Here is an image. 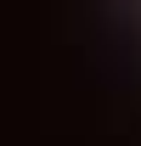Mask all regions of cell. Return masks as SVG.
Masks as SVG:
<instances>
[]
</instances>
